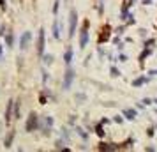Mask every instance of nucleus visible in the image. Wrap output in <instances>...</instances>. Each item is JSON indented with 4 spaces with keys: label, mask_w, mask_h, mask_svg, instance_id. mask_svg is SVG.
Wrapping results in <instances>:
<instances>
[{
    "label": "nucleus",
    "mask_w": 157,
    "mask_h": 152,
    "mask_svg": "<svg viewBox=\"0 0 157 152\" xmlns=\"http://www.w3.org/2000/svg\"><path fill=\"white\" fill-rule=\"evenodd\" d=\"M87 27H88V23H85L83 28H81V37H80V46L81 48H85L87 43H88V30H87Z\"/></svg>",
    "instance_id": "nucleus-5"
},
{
    "label": "nucleus",
    "mask_w": 157,
    "mask_h": 152,
    "mask_svg": "<svg viewBox=\"0 0 157 152\" xmlns=\"http://www.w3.org/2000/svg\"><path fill=\"white\" fill-rule=\"evenodd\" d=\"M39 128V117H37V113H30L28 115V120H27V124H25V129L28 131V133H32V131H35Z\"/></svg>",
    "instance_id": "nucleus-1"
},
{
    "label": "nucleus",
    "mask_w": 157,
    "mask_h": 152,
    "mask_svg": "<svg viewBox=\"0 0 157 152\" xmlns=\"http://www.w3.org/2000/svg\"><path fill=\"white\" fill-rule=\"evenodd\" d=\"M0 7H2V9H5V2H4V0H0Z\"/></svg>",
    "instance_id": "nucleus-16"
},
{
    "label": "nucleus",
    "mask_w": 157,
    "mask_h": 152,
    "mask_svg": "<svg viewBox=\"0 0 157 152\" xmlns=\"http://www.w3.org/2000/svg\"><path fill=\"white\" fill-rule=\"evenodd\" d=\"M14 136H16V131H14V129H11V131L7 133V136H5V142H4L5 149H11V145H12V140H14Z\"/></svg>",
    "instance_id": "nucleus-7"
},
{
    "label": "nucleus",
    "mask_w": 157,
    "mask_h": 152,
    "mask_svg": "<svg viewBox=\"0 0 157 152\" xmlns=\"http://www.w3.org/2000/svg\"><path fill=\"white\" fill-rule=\"evenodd\" d=\"M64 60H65V64H71V60H72V50H67V51H65Z\"/></svg>",
    "instance_id": "nucleus-11"
},
{
    "label": "nucleus",
    "mask_w": 157,
    "mask_h": 152,
    "mask_svg": "<svg viewBox=\"0 0 157 152\" xmlns=\"http://www.w3.org/2000/svg\"><path fill=\"white\" fill-rule=\"evenodd\" d=\"M30 39H32V34H30V32H25V34L21 35V39H19V48H21L23 51L28 48V44H30Z\"/></svg>",
    "instance_id": "nucleus-4"
},
{
    "label": "nucleus",
    "mask_w": 157,
    "mask_h": 152,
    "mask_svg": "<svg viewBox=\"0 0 157 152\" xmlns=\"http://www.w3.org/2000/svg\"><path fill=\"white\" fill-rule=\"evenodd\" d=\"M12 106H14V101L11 99L7 103V110H5V122H11V119H12Z\"/></svg>",
    "instance_id": "nucleus-8"
},
{
    "label": "nucleus",
    "mask_w": 157,
    "mask_h": 152,
    "mask_svg": "<svg viewBox=\"0 0 157 152\" xmlns=\"http://www.w3.org/2000/svg\"><path fill=\"white\" fill-rule=\"evenodd\" d=\"M5 43H7L9 48H12V44H14V34H12V32H9V34L5 35Z\"/></svg>",
    "instance_id": "nucleus-10"
},
{
    "label": "nucleus",
    "mask_w": 157,
    "mask_h": 152,
    "mask_svg": "<svg viewBox=\"0 0 157 152\" xmlns=\"http://www.w3.org/2000/svg\"><path fill=\"white\" fill-rule=\"evenodd\" d=\"M4 30H5V25H0V35H4V34H5Z\"/></svg>",
    "instance_id": "nucleus-15"
},
{
    "label": "nucleus",
    "mask_w": 157,
    "mask_h": 152,
    "mask_svg": "<svg viewBox=\"0 0 157 152\" xmlns=\"http://www.w3.org/2000/svg\"><path fill=\"white\" fill-rule=\"evenodd\" d=\"M72 78H74V73H72V69H67V73H65V80H64V89H69V87H71V83H72Z\"/></svg>",
    "instance_id": "nucleus-6"
},
{
    "label": "nucleus",
    "mask_w": 157,
    "mask_h": 152,
    "mask_svg": "<svg viewBox=\"0 0 157 152\" xmlns=\"http://www.w3.org/2000/svg\"><path fill=\"white\" fill-rule=\"evenodd\" d=\"M2 55H4V50H2V46H0V58H2Z\"/></svg>",
    "instance_id": "nucleus-17"
},
{
    "label": "nucleus",
    "mask_w": 157,
    "mask_h": 152,
    "mask_svg": "<svg viewBox=\"0 0 157 152\" xmlns=\"http://www.w3.org/2000/svg\"><path fill=\"white\" fill-rule=\"evenodd\" d=\"M12 108H14V115L12 117L14 119H19V101H14V106Z\"/></svg>",
    "instance_id": "nucleus-12"
},
{
    "label": "nucleus",
    "mask_w": 157,
    "mask_h": 152,
    "mask_svg": "<svg viewBox=\"0 0 157 152\" xmlns=\"http://www.w3.org/2000/svg\"><path fill=\"white\" fill-rule=\"evenodd\" d=\"M76 21H78V14H76V11L72 9V11H71V14H69V35H74Z\"/></svg>",
    "instance_id": "nucleus-3"
},
{
    "label": "nucleus",
    "mask_w": 157,
    "mask_h": 152,
    "mask_svg": "<svg viewBox=\"0 0 157 152\" xmlns=\"http://www.w3.org/2000/svg\"><path fill=\"white\" fill-rule=\"evenodd\" d=\"M44 44H46V34H44V28L39 30V37H37V53L42 57V51H44Z\"/></svg>",
    "instance_id": "nucleus-2"
},
{
    "label": "nucleus",
    "mask_w": 157,
    "mask_h": 152,
    "mask_svg": "<svg viewBox=\"0 0 157 152\" xmlns=\"http://www.w3.org/2000/svg\"><path fill=\"white\" fill-rule=\"evenodd\" d=\"M53 12H55V14L58 12V0H57V2H55V5H53Z\"/></svg>",
    "instance_id": "nucleus-14"
},
{
    "label": "nucleus",
    "mask_w": 157,
    "mask_h": 152,
    "mask_svg": "<svg viewBox=\"0 0 157 152\" xmlns=\"http://www.w3.org/2000/svg\"><path fill=\"white\" fill-rule=\"evenodd\" d=\"M53 37L55 39L60 37V23H58V19H55V23H53Z\"/></svg>",
    "instance_id": "nucleus-9"
},
{
    "label": "nucleus",
    "mask_w": 157,
    "mask_h": 152,
    "mask_svg": "<svg viewBox=\"0 0 157 152\" xmlns=\"http://www.w3.org/2000/svg\"><path fill=\"white\" fill-rule=\"evenodd\" d=\"M51 60H53L51 55H44V62H46V64H51Z\"/></svg>",
    "instance_id": "nucleus-13"
}]
</instances>
